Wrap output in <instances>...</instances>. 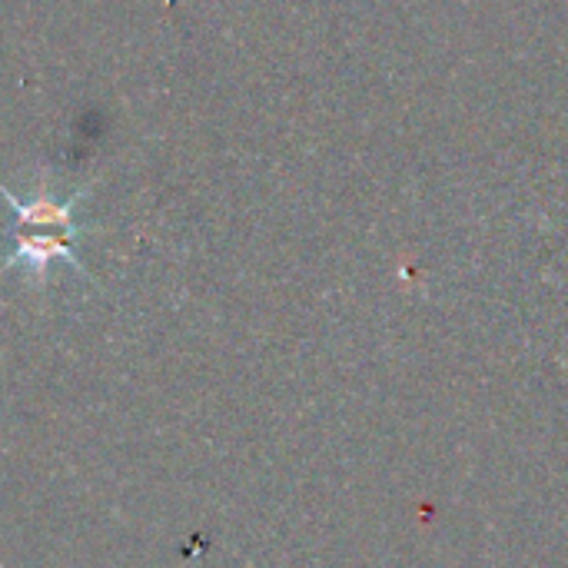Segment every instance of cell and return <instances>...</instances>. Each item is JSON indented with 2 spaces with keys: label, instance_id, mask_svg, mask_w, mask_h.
I'll return each instance as SVG.
<instances>
[{
  "label": "cell",
  "instance_id": "6da1fadb",
  "mask_svg": "<svg viewBox=\"0 0 568 568\" xmlns=\"http://www.w3.org/2000/svg\"><path fill=\"white\" fill-rule=\"evenodd\" d=\"M93 183H83L77 193H70L67 200H57L53 190L47 186V170H40V183L37 190L20 200L3 180H0V196L13 213V226H10V253L0 260V276L10 270H20L37 290L47 286V276L53 270V263H67L73 273H80L83 280H93L87 263L80 260V236L87 233V226L77 223V206L93 193Z\"/></svg>",
  "mask_w": 568,
  "mask_h": 568
}]
</instances>
